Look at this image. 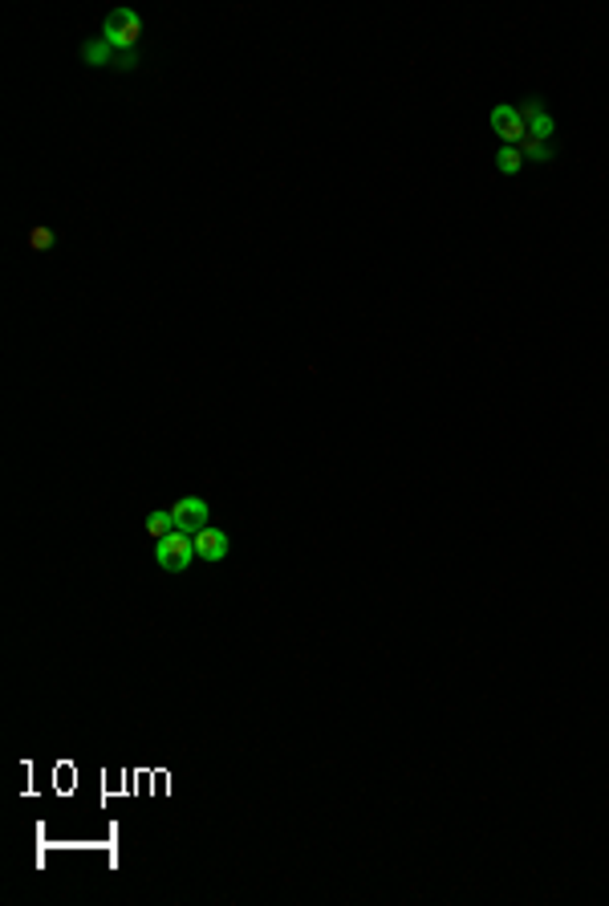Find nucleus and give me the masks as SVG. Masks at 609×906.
<instances>
[{"mask_svg":"<svg viewBox=\"0 0 609 906\" xmlns=\"http://www.w3.org/2000/svg\"><path fill=\"white\" fill-rule=\"evenodd\" d=\"M102 41L119 53H135V45L143 41V17L135 9H110L102 21Z\"/></svg>","mask_w":609,"mask_h":906,"instance_id":"f257e3e1","label":"nucleus"},{"mask_svg":"<svg viewBox=\"0 0 609 906\" xmlns=\"http://www.w3.org/2000/svg\"><path fill=\"white\" fill-rule=\"evenodd\" d=\"M195 557H199V553H195V537L191 533H179V528H175L171 537L154 541V561H159L167 573H183Z\"/></svg>","mask_w":609,"mask_h":906,"instance_id":"f03ea898","label":"nucleus"},{"mask_svg":"<svg viewBox=\"0 0 609 906\" xmlns=\"http://www.w3.org/2000/svg\"><path fill=\"white\" fill-rule=\"evenodd\" d=\"M171 520H175L179 533H199V528H207V520H212V509H207V500L203 496H179L175 504H171Z\"/></svg>","mask_w":609,"mask_h":906,"instance_id":"7ed1b4c3","label":"nucleus"},{"mask_svg":"<svg viewBox=\"0 0 609 906\" xmlns=\"http://www.w3.org/2000/svg\"><path fill=\"white\" fill-rule=\"evenodd\" d=\"M82 61H85V66H98V69H138L135 53H119L114 45L102 41V37H98V41H85L82 45Z\"/></svg>","mask_w":609,"mask_h":906,"instance_id":"20e7f679","label":"nucleus"},{"mask_svg":"<svg viewBox=\"0 0 609 906\" xmlns=\"http://www.w3.org/2000/svg\"><path fill=\"white\" fill-rule=\"evenodd\" d=\"M488 122H491V130L504 138V147H520V138L528 135L525 122H520V114H516V106H508V102L491 106V119Z\"/></svg>","mask_w":609,"mask_h":906,"instance_id":"39448f33","label":"nucleus"},{"mask_svg":"<svg viewBox=\"0 0 609 906\" xmlns=\"http://www.w3.org/2000/svg\"><path fill=\"white\" fill-rule=\"evenodd\" d=\"M195 553H199V561H224L228 557V533L216 525L199 528L195 533Z\"/></svg>","mask_w":609,"mask_h":906,"instance_id":"423d86ee","label":"nucleus"},{"mask_svg":"<svg viewBox=\"0 0 609 906\" xmlns=\"http://www.w3.org/2000/svg\"><path fill=\"white\" fill-rule=\"evenodd\" d=\"M520 155H525V163H549L552 159V147L544 143V138L525 135V138H520Z\"/></svg>","mask_w":609,"mask_h":906,"instance_id":"0eeeda50","label":"nucleus"},{"mask_svg":"<svg viewBox=\"0 0 609 906\" xmlns=\"http://www.w3.org/2000/svg\"><path fill=\"white\" fill-rule=\"evenodd\" d=\"M496 167H499V175H520V171H525V155H520V147H499Z\"/></svg>","mask_w":609,"mask_h":906,"instance_id":"6e6552de","label":"nucleus"},{"mask_svg":"<svg viewBox=\"0 0 609 906\" xmlns=\"http://www.w3.org/2000/svg\"><path fill=\"white\" fill-rule=\"evenodd\" d=\"M171 533H175V520H171V512L154 509L151 517H146V537H151V541H163V537H171Z\"/></svg>","mask_w":609,"mask_h":906,"instance_id":"1a4fd4ad","label":"nucleus"},{"mask_svg":"<svg viewBox=\"0 0 609 906\" xmlns=\"http://www.w3.org/2000/svg\"><path fill=\"white\" fill-rule=\"evenodd\" d=\"M53 244H57V236H53L49 224H33V228H29V248H33V253H49Z\"/></svg>","mask_w":609,"mask_h":906,"instance_id":"9d476101","label":"nucleus"},{"mask_svg":"<svg viewBox=\"0 0 609 906\" xmlns=\"http://www.w3.org/2000/svg\"><path fill=\"white\" fill-rule=\"evenodd\" d=\"M552 130H557V127H552V114H541L536 122H528V135H533V138H544V143L552 138Z\"/></svg>","mask_w":609,"mask_h":906,"instance_id":"9b49d317","label":"nucleus"},{"mask_svg":"<svg viewBox=\"0 0 609 906\" xmlns=\"http://www.w3.org/2000/svg\"><path fill=\"white\" fill-rule=\"evenodd\" d=\"M516 114H520V122H525V130H528V122H536L544 111H541V102H536V98H525V102L516 106Z\"/></svg>","mask_w":609,"mask_h":906,"instance_id":"f8f14e48","label":"nucleus"}]
</instances>
